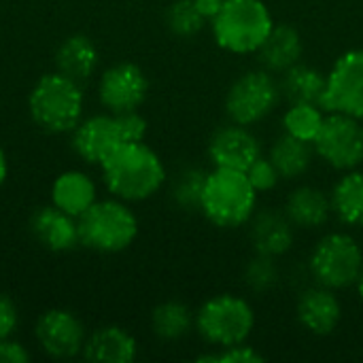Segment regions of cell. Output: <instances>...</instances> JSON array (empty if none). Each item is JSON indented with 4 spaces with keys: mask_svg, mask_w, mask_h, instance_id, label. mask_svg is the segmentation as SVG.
I'll use <instances>...</instances> for the list:
<instances>
[{
    "mask_svg": "<svg viewBox=\"0 0 363 363\" xmlns=\"http://www.w3.org/2000/svg\"><path fill=\"white\" fill-rule=\"evenodd\" d=\"M323 108L319 104L311 102H294L283 115V128L285 134H291L300 140L313 143L323 125Z\"/></svg>",
    "mask_w": 363,
    "mask_h": 363,
    "instance_id": "cell-27",
    "label": "cell"
},
{
    "mask_svg": "<svg viewBox=\"0 0 363 363\" xmlns=\"http://www.w3.org/2000/svg\"><path fill=\"white\" fill-rule=\"evenodd\" d=\"M281 100V85L266 68L240 74L225 96V111L238 125H253L266 119Z\"/></svg>",
    "mask_w": 363,
    "mask_h": 363,
    "instance_id": "cell-8",
    "label": "cell"
},
{
    "mask_svg": "<svg viewBox=\"0 0 363 363\" xmlns=\"http://www.w3.org/2000/svg\"><path fill=\"white\" fill-rule=\"evenodd\" d=\"M138 236V217L119 198L96 200L79 217V242L96 253H121Z\"/></svg>",
    "mask_w": 363,
    "mask_h": 363,
    "instance_id": "cell-5",
    "label": "cell"
},
{
    "mask_svg": "<svg viewBox=\"0 0 363 363\" xmlns=\"http://www.w3.org/2000/svg\"><path fill=\"white\" fill-rule=\"evenodd\" d=\"M123 134L117 121V115L104 113V115H91L87 119H81L77 128L72 130V149L74 153L94 166H102L106 157H111L117 147H121Z\"/></svg>",
    "mask_w": 363,
    "mask_h": 363,
    "instance_id": "cell-13",
    "label": "cell"
},
{
    "mask_svg": "<svg viewBox=\"0 0 363 363\" xmlns=\"http://www.w3.org/2000/svg\"><path fill=\"white\" fill-rule=\"evenodd\" d=\"M204 177H206V172H200V170H189V172L181 174V179L174 185V198L181 206H187V208L200 206Z\"/></svg>",
    "mask_w": 363,
    "mask_h": 363,
    "instance_id": "cell-30",
    "label": "cell"
},
{
    "mask_svg": "<svg viewBox=\"0 0 363 363\" xmlns=\"http://www.w3.org/2000/svg\"><path fill=\"white\" fill-rule=\"evenodd\" d=\"M279 85H281V96H285L289 100V104L311 102V104L321 106V98L325 94V85H328V74H323L317 68L296 64L283 72V79Z\"/></svg>",
    "mask_w": 363,
    "mask_h": 363,
    "instance_id": "cell-24",
    "label": "cell"
},
{
    "mask_svg": "<svg viewBox=\"0 0 363 363\" xmlns=\"http://www.w3.org/2000/svg\"><path fill=\"white\" fill-rule=\"evenodd\" d=\"M217 45L230 53H257L274 28V19L264 0H225L211 19Z\"/></svg>",
    "mask_w": 363,
    "mask_h": 363,
    "instance_id": "cell-4",
    "label": "cell"
},
{
    "mask_svg": "<svg viewBox=\"0 0 363 363\" xmlns=\"http://www.w3.org/2000/svg\"><path fill=\"white\" fill-rule=\"evenodd\" d=\"M296 313L302 328H306L315 336H330L342 319L340 300L336 298L334 289H328L323 285L306 289L298 300Z\"/></svg>",
    "mask_w": 363,
    "mask_h": 363,
    "instance_id": "cell-16",
    "label": "cell"
},
{
    "mask_svg": "<svg viewBox=\"0 0 363 363\" xmlns=\"http://www.w3.org/2000/svg\"><path fill=\"white\" fill-rule=\"evenodd\" d=\"M302 51L304 47H302L300 32L291 26L274 23L272 32L268 34L264 45L257 49V57L262 66L274 74V72H285L287 68L300 64Z\"/></svg>",
    "mask_w": 363,
    "mask_h": 363,
    "instance_id": "cell-21",
    "label": "cell"
},
{
    "mask_svg": "<svg viewBox=\"0 0 363 363\" xmlns=\"http://www.w3.org/2000/svg\"><path fill=\"white\" fill-rule=\"evenodd\" d=\"M257 191L247 172L217 166L206 172L198 208L213 225L238 228L253 217Z\"/></svg>",
    "mask_w": 363,
    "mask_h": 363,
    "instance_id": "cell-2",
    "label": "cell"
},
{
    "mask_svg": "<svg viewBox=\"0 0 363 363\" xmlns=\"http://www.w3.org/2000/svg\"><path fill=\"white\" fill-rule=\"evenodd\" d=\"M251 240L255 253L279 257L287 253L294 245V223L285 217V213L279 215L272 211H264L253 221Z\"/></svg>",
    "mask_w": 363,
    "mask_h": 363,
    "instance_id": "cell-22",
    "label": "cell"
},
{
    "mask_svg": "<svg viewBox=\"0 0 363 363\" xmlns=\"http://www.w3.org/2000/svg\"><path fill=\"white\" fill-rule=\"evenodd\" d=\"M198 362L204 363H262L264 355L257 353L253 347L236 345V347H225L219 349V353H208V355H200Z\"/></svg>",
    "mask_w": 363,
    "mask_h": 363,
    "instance_id": "cell-32",
    "label": "cell"
},
{
    "mask_svg": "<svg viewBox=\"0 0 363 363\" xmlns=\"http://www.w3.org/2000/svg\"><path fill=\"white\" fill-rule=\"evenodd\" d=\"M40 351L53 359H72L83 353L87 332L83 321L66 308L45 311L34 328Z\"/></svg>",
    "mask_w": 363,
    "mask_h": 363,
    "instance_id": "cell-12",
    "label": "cell"
},
{
    "mask_svg": "<svg viewBox=\"0 0 363 363\" xmlns=\"http://www.w3.org/2000/svg\"><path fill=\"white\" fill-rule=\"evenodd\" d=\"M166 23L177 36H194L204 28L206 17L194 0H174L166 11Z\"/></svg>",
    "mask_w": 363,
    "mask_h": 363,
    "instance_id": "cell-28",
    "label": "cell"
},
{
    "mask_svg": "<svg viewBox=\"0 0 363 363\" xmlns=\"http://www.w3.org/2000/svg\"><path fill=\"white\" fill-rule=\"evenodd\" d=\"M315 153L336 170H353L363 162V125L362 119L328 113L323 125L313 140Z\"/></svg>",
    "mask_w": 363,
    "mask_h": 363,
    "instance_id": "cell-9",
    "label": "cell"
},
{
    "mask_svg": "<svg viewBox=\"0 0 363 363\" xmlns=\"http://www.w3.org/2000/svg\"><path fill=\"white\" fill-rule=\"evenodd\" d=\"M259 155L262 147L257 138L247 130V125H225L217 130L208 143V157L217 168L247 172Z\"/></svg>",
    "mask_w": 363,
    "mask_h": 363,
    "instance_id": "cell-14",
    "label": "cell"
},
{
    "mask_svg": "<svg viewBox=\"0 0 363 363\" xmlns=\"http://www.w3.org/2000/svg\"><path fill=\"white\" fill-rule=\"evenodd\" d=\"M321 108L363 119V49H351L334 62Z\"/></svg>",
    "mask_w": 363,
    "mask_h": 363,
    "instance_id": "cell-10",
    "label": "cell"
},
{
    "mask_svg": "<svg viewBox=\"0 0 363 363\" xmlns=\"http://www.w3.org/2000/svg\"><path fill=\"white\" fill-rule=\"evenodd\" d=\"M332 215V200L319 187H298L289 194L285 202V217L294 223V228H321L328 223Z\"/></svg>",
    "mask_w": 363,
    "mask_h": 363,
    "instance_id": "cell-20",
    "label": "cell"
},
{
    "mask_svg": "<svg viewBox=\"0 0 363 363\" xmlns=\"http://www.w3.org/2000/svg\"><path fill=\"white\" fill-rule=\"evenodd\" d=\"M149 94V79L138 64L119 62L106 68L98 81V100L106 113L138 111Z\"/></svg>",
    "mask_w": 363,
    "mask_h": 363,
    "instance_id": "cell-11",
    "label": "cell"
},
{
    "mask_svg": "<svg viewBox=\"0 0 363 363\" xmlns=\"http://www.w3.org/2000/svg\"><path fill=\"white\" fill-rule=\"evenodd\" d=\"M98 62H100V51L96 43L85 34L68 36L66 40H62V45L55 51V70L81 85L87 79H91V74L98 68Z\"/></svg>",
    "mask_w": 363,
    "mask_h": 363,
    "instance_id": "cell-19",
    "label": "cell"
},
{
    "mask_svg": "<svg viewBox=\"0 0 363 363\" xmlns=\"http://www.w3.org/2000/svg\"><path fill=\"white\" fill-rule=\"evenodd\" d=\"M245 279L249 283L251 289L255 291H268L277 279H279V270L274 266V257H268V255H255V259L247 266V272H245Z\"/></svg>",
    "mask_w": 363,
    "mask_h": 363,
    "instance_id": "cell-29",
    "label": "cell"
},
{
    "mask_svg": "<svg viewBox=\"0 0 363 363\" xmlns=\"http://www.w3.org/2000/svg\"><path fill=\"white\" fill-rule=\"evenodd\" d=\"M355 287H357V291H359V296H362V300H363V268H362V272H359V279H357Z\"/></svg>",
    "mask_w": 363,
    "mask_h": 363,
    "instance_id": "cell-38",
    "label": "cell"
},
{
    "mask_svg": "<svg viewBox=\"0 0 363 363\" xmlns=\"http://www.w3.org/2000/svg\"><path fill=\"white\" fill-rule=\"evenodd\" d=\"M332 213L351 228H363V170H347L338 179L332 194Z\"/></svg>",
    "mask_w": 363,
    "mask_h": 363,
    "instance_id": "cell-23",
    "label": "cell"
},
{
    "mask_svg": "<svg viewBox=\"0 0 363 363\" xmlns=\"http://www.w3.org/2000/svg\"><path fill=\"white\" fill-rule=\"evenodd\" d=\"M247 177H249V181H251V185H253V189H255L257 194L272 191V189L279 185V181H281V174H279L277 166L272 164L270 157H264V155H259V157L249 166Z\"/></svg>",
    "mask_w": 363,
    "mask_h": 363,
    "instance_id": "cell-31",
    "label": "cell"
},
{
    "mask_svg": "<svg viewBox=\"0 0 363 363\" xmlns=\"http://www.w3.org/2000/svg\"><path fill=\"white\" fill-rule=\"evenodd\" d=\"M196 328V315L187 304L170 300L162 302L151 313V330L162 340H181Z\"/></svg>",
    "mask_w": 363,
    "mask_h": 363,
    "instance_id": "cell-26",
    "label": "cell"
},
{
    "mask_svg": "<svg viewBox=\"0 0 363 363\" xmlns=\"http://www.w3.org/2000/svg\"><path fill=\"white\" fill-rule=\"evenodd\" d=\"M194 2H196V6L200 9V13L206 17V21H211V19L219 13V9L223 6L225 0H194Z\"/></svg>",
    "mask_w": 363,
    "mask_h": 363,
    "instance_id": "cell-36",
    "label": "cell"
},
{
    "mask_svg": "<svg viewBox=\"0 0 363 363\" xmlns=\"http://www.w3.org/2000/svg\"><path fill=\"white\" fill-rule=\"evenodd\" d=\"M28 113L32 121L49 134L72 132L83 119L81 83L57 70L43 74L28 96Z\"/></svg>",
    "mask_w": 363,
    "mask_h": 363,
    "instance_id": "cell-3",
    "label": "cell"
},
{
    "mask_svg": "<svg viewBox=\"0 0 363 363\" xmlns=\"http://www.w3.org/2000/svg\"><path fill=\"white\" fill-rule=\"evenodd\" d=\"M136 338L128 330L119 325H104L87 334L81 355L91 363H130L136 359Z\"/></svg>",
    "mask_w": 363,
    "mask_h": 363,
    "instance_id": "cell-17",
    "label": "cell"
},
{
    "mask_svg": "<svg viewBox=\"0 0 363 363\" xmlns=\"http://www.w3.org/2000/svg\"><path fill=\"white\" fill-rule=\"evenodd\" d=\"M255 325V313L245 298L221 294L206 300L196 313V330L204 342L225 349L247 342Z\"/></svg>",
    "mask_w": 363,
    "mask_h": 363,
    "instance_id": "cell-6",
    "label": "cell"
},
{
    "mask_svg": "<svg viewBox=\"0 0 363 363\" xmlns=\"http://www.w3.org/2000/svg\"><path fill=\"white\" fill-rule=\"evenodd\" d=\"M26 362H30V353H28V349H26L21 342L13 340V336H11V338H2V340H0V363H26Z\"/></svg>",
    "mask_w": 363,
    "mask_h": 363,
    "instance_id": "cell-35",
    "label": "cell"
},
{
    "mask_svg": "<svg viewBox=\"0 0 363 363\" xmlns=\"http://www.w3.org/2000/svg\"><path fill=\"white\" fill-rule=\"evenodd\" d=\"M106 189L123 202H143L155 196L166 181L162 157L145 143H123L100 166Z\"/></svg>",
    "mask_w": 363,
    "mask_h": 363,
    "instance_id": "cell-1",
    "label": "cell"
},
{
    "mask_svg": "<svg viewBox=\"0 0 363 363\" xmlns=\"http://www.w3.org/2000/svg\"><path fill=\"white\" fill-rule=\"evenodd\" d=\"M6 177H9V162H6V155H4V151L0 147V187L4 185Z\"/></svg>",
    "mask_w": 363,
    "mask_h": 363,
    "instance_id": "cell-37",
    "label": "cell"
},
{
    "mask_svg": "<svg viewBox=\"0 0 363 363\" xmlns=\"http://www.w3.org/2000/svg\"><path fill=\"white\" fill-rule=\"evenodd\" d=\"M363 268V251L357 240L345 232L328 234L311 255V272L317 285L328 289L353 287Z\"/></svg>",
    "mask_w": 363,
    "mask_h": 363,
    "instance_id": "cell-7",
    "label": "cell"
},
{
    "mask_svg": "<svg viewBox=\"0 0 363 363\" xmlns=\"http://www.w3.org/2000/svg\"><path fill=\"white\" fill-rule=\"evenodd\" d=\"M313 155V143L300 140L291 134H283L281 138L274 140L268 157L277 166L281 179H298L311 168Z\"/></svg>",
    "mask_w": 363,
    "mask_h": 363,
    "instance_id": "cell-25",
    "label": "cell"
},
{
    "mask_svg": "<svg viewBox=\"0 0 363 363\" xmlns=\"http://www.w3.org/2000/svg\"><path fill=\"white\" fill-rule=\"evenodd\" d=\"M19 325V311L11 296L0 294V340L11 338Z\"/></svg>",
    "mask_w": 363,
    "mask_h": 363,
    "instance_id": "cell-34",
    "label": "cell"
},
{
    "mask_svg": "<svg viewBox=\"0 0 363 363\" xmlns=\"http://www.w3.org/2000/svg\"><path fill=\"white\" fill-rule=\"evenodd\" d=\"M117 121L125 143H140L147 136V119L138 111L117 113Z\"/></svg>",
    "mask_w": 363,
    "mask_h": 363,
    "instance_id": "cell-33",
    "label": "cell"
},
{
    "mask_svg": "<svg viewBox=\"0 0 363 363\" xmlns=\"http://www.w3.org/2000/svg\"><path fill=\"white\" fill-rule=\"evenodd\" d=\"M96 200L98 187L94 179L83 170H64L51 183V204L77 219Z\"/></svg>",
    "mask_w": 363,
    "mask_h": 363,
    "instance_id": "cell-18",
    "label": "cell"
},
{
    "mask_svg": "<svg viewBox=\"0 0 363 363\" xmlns=\"http://www.w3.org/2000/svg\"><path fill=\"white\" fill-rule=\"evenodd\" d=\"M32 238L51 253H68L79 242V219L53 204L40 206L30 217Z\"/></svg>",
    "mask_w": 363,
    "mask_h": 363,
    "instance_id": "cell-15",
    "label": "cell"
}]
</instances>
